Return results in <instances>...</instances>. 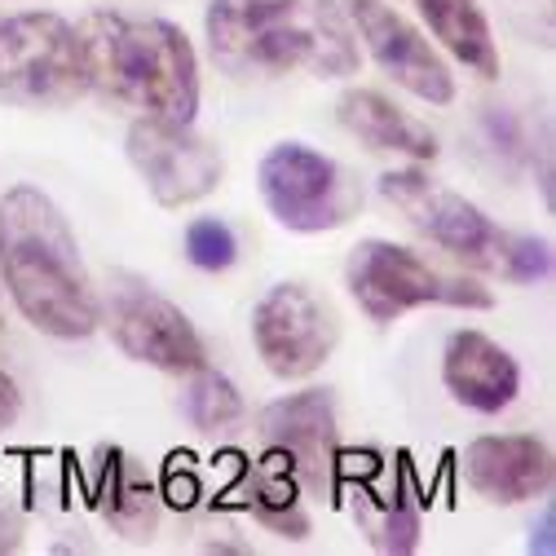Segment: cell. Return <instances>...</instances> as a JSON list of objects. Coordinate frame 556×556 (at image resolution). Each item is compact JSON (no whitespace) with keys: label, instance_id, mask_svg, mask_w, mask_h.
Returning a JSON list of instances; mask_svg holds the SVG:
<instances>
[{"label":"cell","instance_id":"cell-1","mask_svg":"<svg viewBox=\"0 0 556 556\" xmlns=\"http://www.w3.org/2000/svg\"><path fill=\"white\" fill-rule=\"evenodd\" d=\"M207 49L235 80L358 76L363 45L336 0H207Z\"/></svg>","mask_w":556,"mask_h":556},{"label":"cell","instance_id":"cell-2","mask_svg":"<svg viewBox=\"0 0 556 556\" xmlns=\"http://www.w3.org/2000/svg\"><path fill=\"white\" fill-rule=\"evenodd\" d=\"M0 278L18 314L53 340H85L102 327L80 243L40 186L23 181L0 199Z\"/></svg>","mask_w":556,"mask_h":556},{"label":"cell","instance_id":"cell-3","mask_svg":"<svg viewBox=\"0 0 556 556\" xmlns=\"http://www.w3.org/2000/svg\"><path fill=\"white\" fill-rule=\"evenodd\" d=\"M76 36L85 58V80L98 98L173 124L194 119L199 58L177 23L98 10L76 27Z\"/></svg>","mask_w":556,"mask_h":556},{"label":"cell","instance_id":"cell-4","mask_svg":"<svg viewBox=\"0 0 556 556\" xmlns=\"http://www.w3.org/2000/svg\"><path fill=\"white\" fill-rule=\"evenodd\" d=\"M89 93L80 36L62 14L18 10L0 14V102L66 106Z\"/></svg>","mask_w":556,"mask_h":556},{"label":"cell","instance_id":"cell-5","mask_svg":"<svg viewBox=\"0 0 556 556\" xmlns=\"http://www.w3.org/2000/svg\"><path fill=\"white\" fill-rule=\"evenodd\" d=\"M344 283L358 309L371 323H393L420 305H451V309H491L495 296L477 278H455L433 269L420 252L389 239H363L344 265Z\"/></svg>","mask_w":556,"mask_h":556},{"label":"cell","instance_id":"cell-6","mask_svg":"<svg viewBox=\"0 0 556 556\" xmlns=\"http://www.w3.org/2000/svg\"><path fill=\"white\" fill-rule=\"evenodd\" d=\"M261 199L274 222L292 235H323L340 230L363 207L358 181L336 160L318 155L305 142H278L265 151L256 168Z\"/></svg>","mask_w":556,"mask_h":556},{"label":"cell","instance_id":"cell-7","mask_svg":"<svg viewBox=\"0 0 556 556\" xmlns=\"http://www.w3.org/2000/svg\"><path fill=\"white\" fill-rule=\"evenodd\" d=\"M380 194L429 243H438L455 261H464L472 269H500L504 239L508 235L491 217H485L477 203H468L464 194H455L451 186L433 181L420 168H393V173L380 177Z\"/></svg>","mask_w":556,"mask_h":556},{"label":"cell","instance_id":"cell-8","mask_svg":"<svg viewBox=\"0 0 556 556\" xmlns=\"http://www.w3.org/2000/svg\"><path fill=\"white\" fill-rule=\"evenodd\" d=\"M102 323L111 327V340L119 344V354L132 363H147L168 376H190L207 363L194 323L132 274H115L106 305H102Z\"/></svg>","mask_w":556,"mask_h":556},{"label":"cell","instance_id":"cell-9","mask_svg":"<svg viewBox=\"0 0 556 556\" xmlns=\"http://www.w3.org/2000/svg\"><path fill=\"white\" fill-rule=\"evenodd\" d=\"M340 323L305 283H274L252 309L256 358L278 380H309L336 354Z\"/></svg>","mask_w":556,"mask_h":556},{"label":"cell","instance_id":"cell-10","mask_svg":"<svg viewBox=\"0 0 556 556\" xmlns=\"http://www.w3.org/2000/svg\"><path fill=\"white\" fill-rule=\"evenodd\" d=\"M124 151H128V164L142 173L155 203L164 207H186L207 199L226 173V160L213 142L190 132V124H173L155 115H137L128 124Z\"/></svg>","mask_w":556,"mask_h":556},{"label":"cell","instance_id":"cell-11","mask_svg":"<svg viewBox=\"0 0 556 556\" xmlns=\"http://www.w3.org/2000/svg\"><path fill=\"white\" fill-rule=\"evenodd\" d=\"M265 459L283 464L305 495H331L336 485V397L331 389H305L278 397L256 415Z\"/></svg>","mask_w":556,"mask_h":556},{"label":"cell","instance_id":"cell-12","mask_svg":"<svg viewBox=\"0 0 556 556\" xmlns=\"http://www.w3.org/2000/svg\"><path fill=\"white\" fill-rule=\"evenodd\" d=\"M344 5H350L344 14H350V23H354L358 45L371 53V62L397 89H406L410 98H420L429 106H451L455 102L451 66L425 40L420 27L406 23L393 5H384V0H344Z\"/></svg>","mask_w":556,"mask_h":556},{"label":"cell","instance_id":"cell-13","mask_svg":"<svg viewBox=\"0 0 556 556\" xmlns=\"http://www.w3.org/2000/svg\"><path fill=\"white\" fill-rule=\"evenodd\" d=\"M464 477L481 500L513 508L552 491L556 459L534 433H485L464 446Z\"/></svg>","mask_w":556,"mask_h":556},{"label":"cell","instance_id":"cell-14","mask_svg":"<svg viewBox=\"0 0 556 556\" xmlns=\"http://www.w3.org/2000/svg\"><path fill=\"white\" fill-rule=\"evenodd\" d=\"M442 384L459 406H468L477 415H500L521 393V367L500 340L464 327L446 340Z\"/></svg>","mask_w":556,"mask_h":556},{"label":"cell","instance_id":"cell-15","mask_svg":"<svg viewBox=\"0 0 556 556\" xmlns=\"http://www.w3.org/2000/svg\"><path fill=\"white\" fill-rule=\"evenodd\" d=\"M336 119L350 128L367 151L402 155L410 164H433L438 160V137L429 132V124L406 115L380 89H350L336 102Z\"/></svg>","mask_w":556,"mask_h":556},{"label":"cell","instance_id":"cell-16","mask_svg":"<svg viewBox=\"0 0 556 556\" xmlns=\"http://www.w3.org/2000/svg\"><path fill=\"white\" fill-rule=\"evenodd\" d=\"M376 455L367 459L363 477L354 491H350V508H354V521L367 530V543L384 556H406L420 547V495H415V481H410V468H397V477L389 485H376L371 472H376Z\"/></svg>","mask_w":556,"mask_h":556},{"label":"cell","instance_id":"cell-17","mask_svg":"<svg viewBox=\"0 0 556 556\" xmlns=\"http://www.w3.org/2000/svg\"><path fill=\"white\" fill-rule=\"evenodd\" d=\"M415 5H420V18L433 40H442V49L464 72H472L477 80H500V45L477 0H415Z\"/></svg>","mask_w":556,"mask_h":556},{"label":"cell","instance_id":"cell-18","mask_svg":"<svg viewBox=\"0 0 556 556\" xmlns=\"http://www.w3.org/2000/svg\"><path fill=\"white\" fill-rule=\"evenodd\" d=\"M160 491L155 481L137 468L124 451H111L102 455V468H98V508L102 517L132 543H147L160 526Z\"/></svg>","mask_w":556,"mask_h":556},{"label":"cell","instance_id":"cell-19","mask_svg":"<svg viewBox=\"0 0 556 556\" xmlns=\"http://www.w3.org/2000/svg\"><path fill=\"white\" fill-rule=\"evenodd\" d=\"M248 508L261 526H269L283 539H305L309 534V517L301 508V481L274 459H265V468L248 481Z\"/></svg>","mask_w":556,"mask_h":556},{"label":"cell","instance_id":"cell-20","mask_svg":"<svg viewBox=\"0 0 556 556\" xmlns=\"http://www.w3.org/2000/svg\"><path fill=\"white\" fill-rule=\"evenodd\" d=\"M186 415H190L194 429L217 433V429L235 425L239 415H243V397H239V389H235L222 371H213V367L203 363L199 371H190V384H186Z\"/></svg>","mask_w":556,"mask_h":556},{"label":"cell","instance_id":"cell-21","mask_svg":"<svg viewBox=\"0 0 556 556\" xmlns=\"http://www.w3.org/2000/svg\"><path fill=\"white\" fill-rule=\"evenodd\" d=\"M186 256H190V265L217 274V269H230V265H235L239 239H235V230H230L226 222L199 217V222L186 226Z\"/></svg>","mask_w":556,"mask_h":556},{"label":"cell","instance_id":"cell-22","mask_svg":"<svg viewBox=\"0 0 556 556\" xmlns=\"http://www.w3.org/2000/svg\"><path fill=\"white\" fill-rule=\"evenodd\" d=\"M500 274L513 278V283H539V278L552 274V243L534 239V235H508Z\"/></svg>","mask_w":556,"mask_h":556},{"label":"cell","instance_id":"cell-23","mask_svg":"<svg viewBox=\"0 0 556 556\" xmlns=\"http://www.w3.org/2000/svg\"><path fill=\"white\" fill-rule=\"evenodd\" d=\"M18 415H23V393H18V384L5 371H0V433L14 429Z\"/></svg>","mask_w":556,"mask_h":556},{"label":"cell","instance_id":"cell-24","mask_svg":"<svg viewBox=\"0 0 556 556\" xmlns=\"http://www.w3.org/2000/svg\"><path fill=\"white\" fill-rule=\"evenodd\" d=\"M18 534H23V526H18V513L0 504V552H14V547H18Z\"/></svg>","mask_w":556,"mask_h":556},{"label":"cell","instance_id":"cell-25","mask_svg":"<svg viewBox=\"0 0 556 556\" xmlns=\"http://www.w3.org/2000/svg\"><path fill=\"white\" fill-rule=\"evenodd\" d=\"M547 534H552V508L543 513V526H539V552H552V539Z\"/></svg>","mask_w":556,"mask_h":556}]
</instances>
